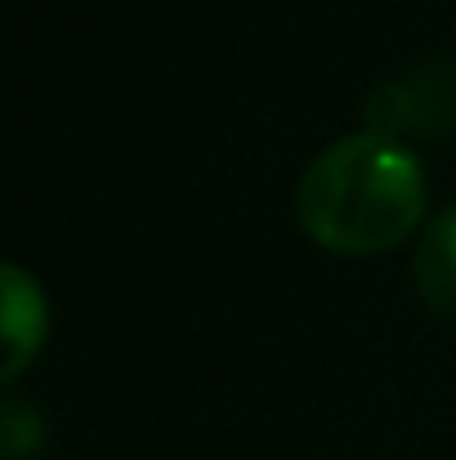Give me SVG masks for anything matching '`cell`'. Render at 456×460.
Here are the masks:
<instances>
[{"label": "cell", "instance_id": "cell-3", "mask_svg": "<svg viewBox=\"0 0 456 460\" xmlns=\"http://www.w3.org/2000/svg\"><path fill=\"white\" fill-rule=\"evenodd\" d=\"M416 291H421V300L434 313L456 317V206H448L443 215H434L425 237H421Z\"/></svg>", "mask_w": 456, "mask_h": 460}, {"label": "cell", "instance_id": "cell-1", "mask_svg": "<svg viewBox=\"0 0 456 460\" xmlns=\"http://www.w3.org/2000/svg\"><path fill=\"white\" fill-rule=\"evenodd\" d=\"M296 215L322 251L353 260L385 255L425 219L421 161L398 139L349 135L304 170Z\"/></svg>", "mask_w": 456, "mask_h": 460}, {"label": "cell", "instance_id": "cell-4", "mask_svg": "<svg viewBox=\"0 0 456 460\" xmlns=\"http://www.w3.org/2000/svg\"><path fill=\"white\" fill-rule=\"evenodd\" d=\"M0 447H4V460L40 456V447H45V420H40V411H36L31 402H22V398H9V402H4Z\"/></svg>", "mask_w": 456, "mask_h": 460}, {"label": "cell", "instance_id": "cell-2", "mask_svg": "<svg viewBox=\"0 0 456 460\" xmlns=\"http://www.w3.org/2000/svg\"><path fill=\"white\" fill-rule=\"evenodd\" d=\"M0 287H4L0 291L4 296V367H0V376L4 380H18L27 371V362L45 344L49 313H45V296H40L36 278H27L18 264H4Z\"/></svg>", "mask_w": 456, "mask_h": 460}]
</instances>
